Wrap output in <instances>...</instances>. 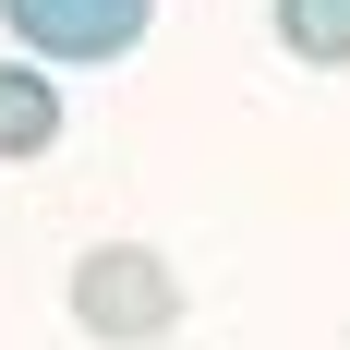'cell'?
Returning a JSON list of instances; mask_svg holds the SVG:
<instances>
[{"label": "cell", "mask_w": 350, "mask_h": 350, "mask_svg": "<svg viewBox=\"0 0 350 350\" xmlns=\"http://www.w3.org/2000/svg\"><path fill=\"white\" fill-rule=\"evenodd\" d=\"M49 145H61V85L25 72V61H0V157L25 170V157H49Z\"/></svg>", "instance_id": "cell-3"}, {"label": "cell", "mask_w": 350, "mask_h": 350, "mask_svg": "<svg viewBox=\"0 0 350 350\" xmlns=\"http://www.w3.org/2000/svg\"><path fill=\"white\" fill-rule=\"evenodd\" d=\"M0 25L36 61H121V49H145L157 0H0Z\"/></svg>", "instance_id": "cell-2"}, {"label": "cell", "mask_w": 350, "mask_h": 350, "mask_svg": "<svg viewBox=\"0 0 350 350\" xmlns=\"http://www.w3.org/2000/svg\"><path fill=\"white\" fill-rule=\"evenodd\" d=\"M266 25L302 72H350V0H266Z\"/></svg>", "instance_id": "cell-4"}, {"label": "cell", "mask_w": 350, "mask_h": 350, "mask_svg": "<svg viewBox=\"0 0 350 350\" xmlns=\"http://www.w3.org/2000/svg\"><path fill=\"white\" fill-rule=\"evenodd\" d=\"M72 326L109 338V350H157L181 326V266L145 254V242H97L85 266H72Z\"/></svg>", "instance_id": "cell-1"}]
</instances>
